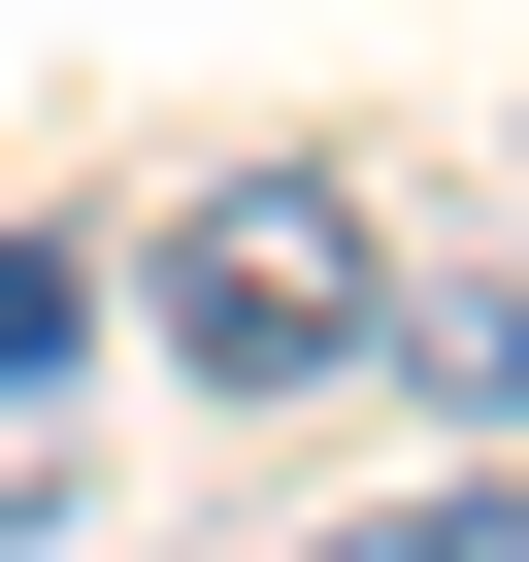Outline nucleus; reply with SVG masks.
I'll return each instance as SVG.
<instances>
[{
  "label": "nucleus",
  "instance_id": "20e7f679",
  "mask_svg": "<svg viewBox=\"0 0 529 562\" xmlns=\"http://www.w3.org/2000/svg\"><path fill=\"white\" fill-rule=\"evenodd\" d=\"M331 562H529V463H463V496H364Z\"/></svg>",
  "mask_w": 529,
  "mask_h": 562
},
{
  "label": "nucleus",
  "instance_id": "f03ea898",
  "mask_svg": "<svg viewBox=\"0 0 529 562\" xmlns=\"http://www.w3.org/2000/svg\"><path fill=\"white\" fill-rule=\"evenodd\" d=\"M67 364H100V299H67V232H0V529L67 496Z\"/></svg>",
  "mask_w": 529,
  "mask_h": 562
},
{
  "label": "nucleus",
  "instance_id": "f257e3e1",
  "mask_svg": "<svg viewBox=\"0 0 529 562\" xmlns=\"http://www.w3.org/2000/svg\"><path fill=\"white\" fill-rule=\"evenodd\" d=\"M364 331H397V299H364V199H331V166H232V199L166 232V364H199V397H331Z\"/></svg>",
  "mask_w": 529,
  "mask_h": 562
},
{
  "label": "nucleus",
  "instance_id": "7ed1b4c3",
  "mask_svg": "<svg viewBox=\"0 0 529 562\" xmlns=\"http://www.w3.org/2000/svg\"><path fill=\"white\" fill-rule=\"evenodd\" d=\"M397 364H430V397H463V430H529V265H496V299H430V331H397Z\"/></svg>",
  "mask_w": 529,
  "mask_h": 562
}]
</instances>
